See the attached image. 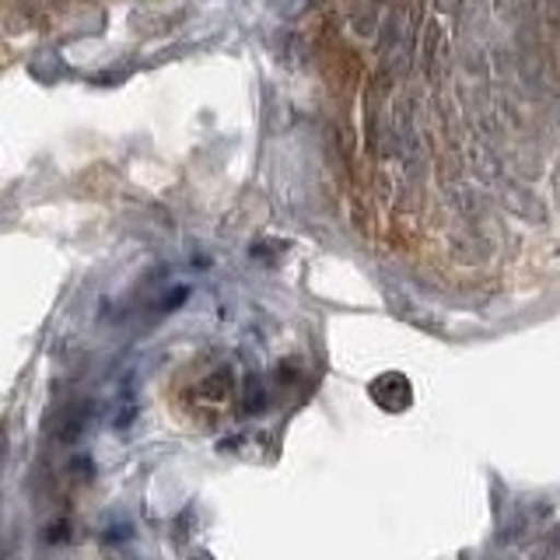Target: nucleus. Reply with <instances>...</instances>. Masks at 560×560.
Returning <instances> with one entry per match:
<instances>
[]
</instances>
